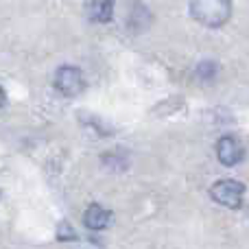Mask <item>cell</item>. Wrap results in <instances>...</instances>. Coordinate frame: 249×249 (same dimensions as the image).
I'll use <instances>...</instances> for the list:
<instances>
[{"instance_id": "7a4b0ae2", "label": "cell", "mask_w": 249, "mask_h": 249, "mask_svg": "<svg viewBox=\"0 0 249 249\" xmlns=\"http://www.w3.org/2000/svg\"><path fill=\"white\" fill-rule=\"evenodd\" d=\"M210 197L219 206H225L230 210H238L243 206V197H245V184H241L236 179H219L212 184Z\"/></svg>"}, {"instance_id": "6da1fadb", "label": "cell", "mask_w": 249, "mask_h": 249, "mask_svg": "<svg viewBox=\"0 0 249 249\" xmlns=\"http://www.w3.org/2000/svg\"><path fill=\"white\" fill-rule=\"evenodd\" d=\"M190 16L208 29H221L232 16L230 0H190Z\"/></svg>"}, {"instance_id": "8992f818", "label": "cell", "mask_w": 249, "mask_h": 249, "mask_svg": "<svg viewBox=\"0 0 249 249\" xmlns=\"http://www.w3.org/2000/svg\"><path fill=\"white\" fill-rule=\"evenodd\" d=\"M112 9H114V0H92L88 4V13L94 22H107L112 18Z\"/></svg>"}, {"instance_id": "277c9868", "label": "cell", "mask_w": 249, "mask_h": 249, "mask_svg": "<svg viewBox=\"0 0 249 249\" xmlns=\"http://www.w3.org/2000/svg\"><path fill=\"white\" fill-rule=\"evenodd\" d=\"M216 158L223 166H236L245 158V149L234 136H223L216 142Z\"/></svg>"}, {"instance_id": "5b68a950", "label": "cell", "mask_w": 249, "mask_h": 249, "mask_svg": "<svg viewBox=\"0 0 249 249\" xmlns=\"http://www.w3.org/2000/svg\"><path fill=\"white\" fill-rule=\"evenodd\" d=\"M109 221H112V212H109L107 208L99 206V203L88 206V210L83 212V225H86L88 230H92V232L105 230L109 225Z\"/></svg>"}, {"instance_id": "52a82bcc", "label": "cell", "mask_w": 249, "mask_h": 249, "mask_svg": "<svg viewBox=\"0 0 249 249\" xmlns=\"http://www.w3.org/2000/svg\"><path fill=\"white\" fill-rule=\"evenodd\" d=\"M197 74L199 79H206V81H210V79L216 77V64L214 61H201L197 68Z\"/></svg>"}, {"instance_id": "ba28073f", "label": "cell", "mask_w": 249, "mask_h": 249, "mask_svg": "<svg viewBox=\"0 0 249 249\" xmlns=\"http://www.w3.org/2000/svg\"><path fill=\"white\" fill-rule=\"evenodd\" d=\"M2 105H4V90L0 88V107H2Z\"/></svg>"}, {"instance_id": "3957f363", "label": "cell", "mask_w": 249, "mask_h": 249, "mask_svg": "<svg viewBox=\"0 0 249 249\" xmlns=\"http://www.w3.org/2000/svg\"><path fill=\"white\" fill-rule=\"evenodd\" d=\"M55 90L59 92L61 96H68V99H74L79 96L83 90H86V79H83V72L74 66H61L55 72Z\"/></svg>"}]
</instances>
